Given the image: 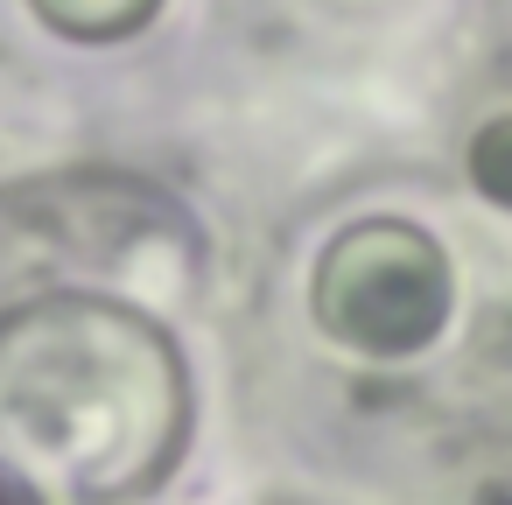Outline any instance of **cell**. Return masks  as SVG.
I'll list each match as a JSON object with an SVG mask.
<instances>
[{
  "mask_svg": "<svg viewBox=\"0 0 512 505\" xmlns=\"http://www.w3.org/2000/svg\"><path fill=\"white\" fill-rule=\"evenodd\" d=\"M0 505H57V498H50L29 470H15L8 456H0Z\"/></svg>",
  "mask_w": 512,
  "mask_h": 505,
  "instance_id": "obj_6",
  "label": "cell"
},
{
  "mask_svg": "<svg viewBox=\"0 0 512 505\" xmlns=\"http://www.w3.org/2000/svg\"><path fill=\"white\" fill-rule=\"evenodd\" d=\"M64 260H85L120 295L141 281L197 295L204 232L169 190L120 169H71L0 190V288H57Z\"/></svg>",
  "mask_w": 512,
  "mask_h": 505,
  "instance_id": "obj_2",
  "label": "cell"
},
{
  "mask_svg": "<svg viewBox=\"0 0 512 505\" xmlns=\"http://www.w3.org/2000/svg\"><path fill=\"white\" fill-rule=\"evenodd\" d=\"M463 169H470V183H477V197H484V204L512 211V113H491V120L470 134Z\"/></svg>",
  "mask_w": 512,
  "mask_h": 505,
  "instance_id": "obj_5",
  "label": "cell"
},
{
  "mask_svg": "<svg viewBox=\"0 0 512 505\" xmlns=\"http://www.w3.org/2000/svg\"><path fill=\"white\" fill-rule=\"evenodd\" d=\"M456 309L449 253L414 218H358L316 253L309 316L351 358H421Z\"/></svg>",
  "mask_w": 512,
  "mask_h": 505,
  "instance_id": "obj_3",
  "label": "cell"
},
{
  "mask_svg": "<svg viewBox=\"0 0 512 505\" xmlns=\"http://www.w3.org/2000/svg\"><path fill=\"white\" fill-rule=\"evenodd\" d=\"M29 8L43 29H57L71 43H127L162 15V0H29Z\"/></svg>",
  "mask_w": 512,
  "mask_h": 505,
  "instance_id": "obj_4",
  "label": "cell"
},
{
  "mask_svg": "<svg viewBox=\"0 0 512 505\" xmlns=\"http://www.w3.org/2000/svg\"><path fill=\"white\" fill-rule=\"evenodd\" d=\"M190 365L120 288H36L0 309V456L57 505H141L190 449Z\"/></svg>",
  "mask_w": 512,
  "mask_h": 505,
  "instance_id": "obj_1",
  "label": "cell"
}]
</instances>
